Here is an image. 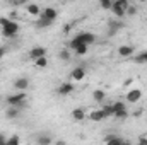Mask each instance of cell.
Instances as JSON below:
<instances>
[{
  "mask_svg": "<svg viewBox=\"0 0 147 145\" xmlns=\"http://www.w3.org/2000/svg\"><path fill=\"white\" fill-rule=\"evenodd\" d=\"M17 33H19V24L10 21V19H9L7 24L2 26V36L3 38H14V36H17Z\"/></svg>",
  "mask_w": 147,
  "mask_h": 145,
  "instance_id": "obj_2",
  "label": "cell"
},
{
  "mask_svg": "<svg viewBox=\"0 0 147 145\" xmlns=\"http://www.w3.org/2000/svg\"><path fill=\"white\" fill-rule=\"evenodd\" d=\"M135 60H137V62H147V53H142V55H139Z\"/></svg>",
  "mask_w": 147,
  "mask_h": 145,
  "instance_id": "obj_29",
  "label": "cell"
},
{
  "mask_svg": "<svg viewBox=\"0 0 147 145\" xmlns=\"http://www.w3.org/2000/svg\"><path fill=\"white\" fill-rule=\"evenodd\" d=\"M111 5H113V0H99V7L103 10H111Z\"/></svg>",
  "mask_w": 147,
  "mask_h": 145,
  "instance_id": "obj_24",
  "label": "cell"
},
{
  "mask_svg": "<svg viewBox=\"0 0 147 145\" xmlns=\"http://www.w3.org/2000/svg\"><path fill=\"white\" fill-rule=\"evenodd\" d=\"M92 99H94L96 103H103V101L106 99V92L101 91V89H96V91H92Z\"/></svg>",
  "mask_w": 147,
  "mask_h": 145,
  "instance_id": "obj_14",
  "label": "cell"
},
{
  "mask_svg": "<svg viewBox=\"0 0 147 145\" xmlns=\"http://www.w3.org/2000/svg\"><path fill=\"white\" fill-rule=\"evenodd\" d=\"M34 65H36L38 68H46V67H48V56L43 55V56L36 58V60H34Z\"/></svg>",
  "mask_w": 147,
  "mask_h": 145,
  "instance_id": "obj_17",
  "label": "cell"
},
{
  "mask_svg": "<svg viewBox=\"0 0 147 145\" xmlns=\"http://www.w3.org/2000/svg\"><path fill=\"white\" fill-rule=\"evenodd\" d=\"M113 116H115V118H118V119H125V118L128 116V111H127V108L118 109V111H115V113H113Z\"/></svg>",
  "mask_w": 147,
  "mask_h": 145,
  "instance_id": "obj_21",
  "label": "cell"
},
{
  "mask_svg": "<svg viewBox=\"0 0 147 145\" xmlns=\"http://www.w3.org/2000/svg\"><path fill=\"white\" fill-rule=\"evenodd\" d=\"M14 87H16L17 91H26V89L29 87V80H28L26 77H19V79L14 80Z\"/></svg>",
  "mask_w": 147,
  "mask_h": 145,
  "instance_id": "obj_11",
  "label": "cell"
},
{
  "mask_svg": "<svg viewBox=\"0 0 147 145\" xmlns=\"http://www.w3.org/2000/svg\"><path fill=\"white\" fill-rule=\"evenodd\" d=\"M36 142H38L39 145H50L53 140H51V137H48V135H38Z\"/></svg>",
  "mask_w": 147,
  "mask_h": 145,
  "instance_id": "obj_20",
  "label": "cell"
},
{
  "mask_svg": "<svg viewBox=\"0 0 147 145\" xmlns=\"http://www.w3.org/2000/svg\"><path fill=\"white\" fill-rule=\"evenodd\" d=\"M58 58L60 60H63V62H67V60H70V50H60V53H58Z\"/></svg>",
  "mask_w": 147,
  "mask_h": 145,
  "instance_id": "obj_22",
  "label": "cell"
},
{
  "mask_svg": "<svg viewBox=\"0 0 147 145\" xmlns=\"http://www.w3.org/2000/svg\"><path fill=\"white\" fill-rule=\"evenodd\" d=\"M111 108H113V113H115V111H118V109H123V108H125V103H121V101H116L115 104H111Z\"/></svg>",
  "mask_w": 147,
  "mask_h": 145,
  "instance_id": "obj_27",
  "label": "cell"
},
{
  "mask_svg": "<svg viewBox=\"0 0 147 145\" xmlns=\"http://www.w3.org/2000/svg\"><path fill=\"white\" fill-rule=\"evenodd\" d=\"M5 144H7V138H5V137L0 133V145H5Z\"/></svg>",
  "mask_w": 147,
  "mask_h": 145,
  "instance_id": "obj_33",
  "label": "cell"
},
{
  "mask_svg": "<svg viewBox=\"0 0 147 145\" xmlns=\"http://www.w3.org/2000/svg\"><path fill=\"white\" fill-rule=\"evenodd\" d=\"M142 99V91L140 89H130L128 92H127V101L130 103V104H135V103H139Z\"/></svg>",
  "mask_w": 147,
  "mask_h": 145,
  "instance_id": "obj_4",
  "label": "cell"
},
{
  "mask_svg": "<svg viewBox=\"0 0 147 145\" xmlns=\"http://www.w3.org/2000/svg\"><path fill=\"white\" fill-rule=\"evenodd\" d=\"M17 144H21V138L19 137H10V138H7L5 145H17Z\"/></svg>",
  "mask_w": 147,
  "mask_h": 145,
  "instance_id": "obj_26",
  "label": "cell"
},
{
  "mask_svg": "<svg viewBox=\"0 0 147 145\" xmlns=\"http://www.w3.org/2000/svg\"><path fill=\"white\" fill-rule=\"evenodd\" d=\"M24 101H26L24 91H17L16 94H12V96L7 97V104L9 106H19V104H24Z\"/></svg>",
  "mask_w": 147,
  "mask_h": 145,
  "instance_id": "obj_3",
  "label": "cell"
},
{
  "mask_svg": "<svg viewBox=\"0 0 147 145\" xmlns=\"http://www.w3.org/2000/svg\"><path fill=\"white\" fill-rule=\"evenodd\" d=\"M75 38H79L82 43H86V44H92L94 41H96V34L94 33H79Z\"/></svg>",
  "mask_w": 147,
  "mask_h": 145,
  "instance_id": "obj_7",
  "label": "cell"
},
{
  "mask_svg": "<svg viewBox=\"0 0 147 145\" xmlns=\"http://www.w3.org/2000/svg\"><path fill=\"white\" fill-rule=\"evenodd\" d=\"M87 50H89V44H86V43H80V44H79V46H77L74 51H75L77 55H80V56H82V55H87Z\"/></svg>",
  "mask_w": 147,
  "mask_h": 145,
  "instance_id": "obj_19",
  "label": "cell"
},
{
  "mask_svg": "<svg viewBox=\"0 0 147 145\" xmlns=\"http://www.w3.org/2000/svg\"><path fill=\"white\" fill-rule=\"evenodd\" d=\"M146 123H147V118H146Z\"/></svg>",
  "mask_w": 147,
  "mask_h": 145,
  "instance_id": "obj_35",
  "label": "cell"
},
{
  "mask_svg": "<svg viewBox=\"0 0 147 145\" xmlns=\"http://www.w3.org/2000/svg\"><path fill=\"white\" fill-rule=\"evenodd\" d=\"M139 142H140V144H147V135H140Z\"/></svg>",
  "mask_w": 147,
  "mask_h": 145,
  "instance_id": "obj_32",
  "label": "cell"
},
{
  "mask_svg": "<svg viewBox=\"0 0 147 145\" xmlns=\"http://www.w3.org/2000/svg\"><path fill=\"white\" fill-rule=\"evenodd\" d=\"M127 7H128V0H113L111 12L116 17H123V15H127Z\"/></svg>",
  "mask_w": 147,
  "mask_h": 145,
  "instance_id": "obj_1",
  "label": "cell"
},
{
  "mask_svg": "<svg viewBox=\"0 0 147 145\" xmlns=\"http://www.w3.org/2000/svg\"><path fill=\"white\" fill-rule=\"evenodd\" d=\"M134 51H135V48H134L132 44H121V46L118 48V55H120V56H132Z\"/></svg>",
  "mask_w": 147,
  "mask_h": 145,
  "instance_id": "obj_10",
  "label": "cell"
},
{
  "mask_svg": "<svg viewBox=\"0 0 147 145\" xmlns=\"http://www.w3.org/2000/svg\"><path fill=\"white\" fill-rule=\"evenodd\" d=\"M108 26H110V34H113V33H116V31H118V29H120V28H121L123 24H120V22H115V21H111Z\"/></svg>",
  "mask_w": 147,
  "mask_h": 145,
  "instance_id": "obj_25",
  "label": "cell"
},
{
  "mask_svg": "<svg viewBox=\"0 0 147 145\" xmlns=\"http://www.w3.org/2000/svg\"><path fill=\"white\" fill-rule=\"evenodd\" d=\"M139 2H147V0H139Z\"/></svg>",
  "mask_w": 147,
  "mask_h": 145,
  "instance_id": "obj_34",
  "label": "cell"
},
{
  "mask_svg": "<svg viewBox=\"0 0 147 145\" xmlns=\"http://www.w3.org/2000/svg\"><path fill=\"white\" fill-rule=\"evenodd\" d=\"M108 116H106V113H105V109L99 108V109H92L91 113H89V119L91 121H103V119H106Z\"/></svg>",
  "mask_w": 147,
  "mask_h": 145,
  "instance_id": "obj_6",
  "label": "cell"
},
{
  "mask_svg": "<svg viewBox=\"0 0 147 145\" xmlns=\"http://www.w3.org/2000/svg\"><path fill=\"white\" fill-rule=\"evenodd\" d=\"M5 53H7V50H5L3 46H0V60H2L3 56H5Z\"/></svg>",
  "mask_w": 147,
  "mask_h": 145,
  "instance_id": "obj_31",
  "label": "cell"
},
{
  "mask_svg": "<svg viewBox=\"0 0 147 145\" xmlns=\"http://www.w3.org/2000/svg\"><path fill=\"white\" fill-rule=\"evenodd\" d=\"M53 24V21H48V19H45V17H39V21L36 22L38 28H48V26H51Z\"/></svg>",
  "mask_w": 147,
  "mask_h": 145,
  "instance_id": "obj_23",
  "label": "cell"
},
{
  "mask_svg": "<svg viewBox=\"0 0 147 145\" xmlns=\"http://www.w3.org/2000/svg\"><path fill=\"white\" fill-rule=\"evenodd\" d=\"M84 77H86V70H84L82 67H75L72 72H70V79L75 80V82H80Z\"/></svg>",
  "mask_w": 147,
  "mask_h": 145,
  "instance_id": "obj_8",
  "label": "cell"
},
{
  "mask_svg": "<svg viewBox=\"0 0 147 145\" xmlns=\"http://www.w3.org/2000/svg\"><path fill=\"white\" fill-rule=\"evenodd\" d=\"M43 55H46V48H43V46H36V48H33L29 51V58L31 60H36V58L43 56Z\"/></svg>",
  "mask_w": 147,
  "mask_h": 145,
  "instance_id": "obj_12",
  "label": "cell"
},
{
  "mask_svg": "<svg viewBox=\"0 0 147 145\" xmlns=\"http://www.w3.org/2000/svg\"><path fill=\"white\" fill-rule=\"evenodd\" d=\"M127 14H128V15H135V14H137V7L128 3V7H127Z\"/></svg>",
  "mask_w": 147,
  "mask_h": 145,
  "instance_id": "obj_28",
  "label": "cell"
},
{
  "mask_svg": "<svg viewBox=\"0 0 147 145\" xmlns=\"http://www.w3.org/2000/svg\"><path fill=\"white\" fill-rule=\"evenodd\" d=\"M19 116V108L17 106H9L7 111H5V118H9V119H14V118H17Z\"/></svg>",
  "mask_w": 147,
  "mask_h": 145,
  "instance_id": "obj_16",
  "label": "cell"
},
{
  "mask_svg": "<svg viewBox=\"0 0 147 145\" xmlns=\"http://www.w3.org/2000/svg\"><path fill=\"white\" fill-rule=\"evenodd\" d=\"M74 91H75V87H74L72 82H63V84H60L58 89H57V92H58L60 96H69V94H72Z\"/></svg>",
  "mask_w": 147,
  "mask_h": 145,
  "instance_id": "obj_5",
  "label": "cell"
},
{
  "mask_svg": "<svg viewBox=\"0 0 147 145\" xmlns=\"http://www.w3.org/2000/svg\"><path fill=\"white\" fill-rule=\"evenodd\" d=\"M26 10H28L29 15H39L43 9H41L38 3H28V9H26Z\"/></svg>",
  "mask_w": 147,
  "mask_h": 145,
  "instance_id": "obj_15",
  "label": "cell"
},
{
  "mask_svg": "<svg viewBox=\"0 0 147 145\" xmlns=\"http://www.w3.org/2000/svg\"><path fill=\"white\" fill-rule=\"evenodd\" d=\"M105 142H106V144H113V145H123V144H125V140H123V138H120V137H113V135L106 137V138H105Z\"/></svg>",
  "mask_w": 147,
  "mask_h": 145,
  "instance_id": "obj_18",
  "label": "cell"
},
{
  "mask_svg": "<svg viewBox=\"0 0 147 145\" xmlns=\"http://www.w3.org/2000/svg\"><path fill=\"white\" fill-rule=\"evenodd\" d=\"M72 118L75 121H84V119H86V111L82 108H75L72 111Z\"/></svg>",
  "mask_w": 147,
  "mask_h": 145,
  "instance_id": "obj_13",
  "label": "cell"
},
{
  "mask_svg": "<svg viewBox=\"0 0 147 145\" xmlns=\"http://www.w3.org/2000/svg\"><path fill=\"white\" fill-rule=\"evenodd\" d=\"M39 15L45 17V19H48V21H55V19H57V10H55L53 7H46V9L41 10Z\"/></svg>",
  "mask_w": 147,
  "mask_h": 145,
  "instance_id": "obj_9",
  "label": "cell"
},
{
  "mask_svg": "<svg viewBox=\"0 0 147 145\" xmlns=\"http://www.w3.org/2000/svg\"><path fill=\"white\" fill-rule=\"evenodd\" d=\"M12 2V5H24V3H28V0H10Z\"/></svg>",
  "mask_w": 147,
  "mask_h": 145,
  "instance_id": "obj_30",
  "label": "cell"
}]
</instances>
